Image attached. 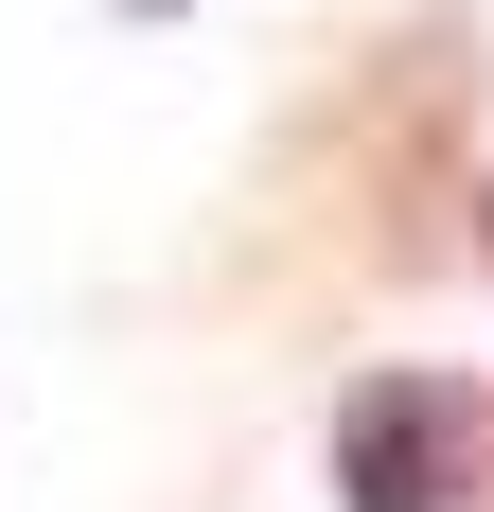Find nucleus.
Wrapping results in <instances>:
<instances>
[{"mask_svg": "<svg viewBox=\"0 0 494 512\" xmlns=\"http://www.w3.org/2000/svg\"><path fill=\"white\" fill-rule=\"evenodd\" d=\"M336 495L353 512H459L477 495V389H442V371L353 389L336 407Z\"/></svg>", "mask_w": 494, "mask_h": 512, "instance_id": "f257e3e1", "label": "nucleus"}]
</instances>
